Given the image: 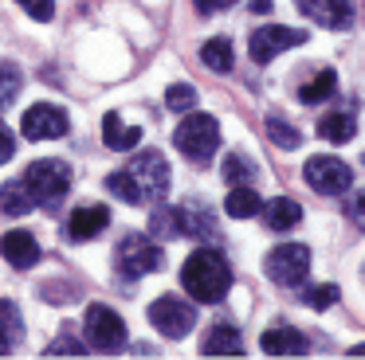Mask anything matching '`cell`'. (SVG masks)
<instances>
[{"label": "cell", "mask_w": 365, "mask_h": 360, "mask_svg": "<svg viewBox=\"0 0 365 360\" xmlns=\"http://www.w3.org/2000/svg\"><path fill=\"white\" fill-rule=\"evenodd\" d=\"M12 157H16V137H12L9 125L0 122V164H9Z\"/></svg>", "instance_id": "cell-35"}, {"label": "cell", "mask_w": 365, "mask_h": 360, "mask_svg": "<svg viewBox=\"0 0 365 360\" xmlns=\"http://www.w3.org/2000/svg\"><path fill=\"white\" fill-rule=\"evenodd\" d=\"M181 286H185V294H189L192 302L216 305V302H224V297H228V290H232V266L224 263L220 250L200 247V250H192V255L185 258Z\"/></svg>", "instance_id": "cell-1"}, {"label": "cell", "mask_w": 365, "mask_h": 360, "mask_svg": "<svg viewBox=\"0 0 365 360\" xmlns=\"http://www.w3.org/2000/svg\"><path fill=\"white\" fill-rule=\"evenodd\" d=\"M267 137L275 141L279 149H299V145H302V133L294 129L291 122H283V117H275V114L267 117Z\"/></svg>", "instance_id": "cell-26"}, {"label": "cell", "mask_w": 365, "mask_h": 360, "mask_svg": "<svg viewBox=\"0 0 365 360\" xmlns=\"http://www.w3.org/2000/svg\"><path fill=\"white\" fill-rule=\"evenodd\" d=\"M307 43V31L299 28H287V23H267V28L252 31V39H247V55H252V63H271L275 55L291 51V47Z\"/></svg>", "instance_id": "cell-10"}, {"label": "cell", "mask_w": 365, "mask_h": 360, "mask_svg": "<svg viewBox=\"0 0 365 360\" xmlns=\"http://www.w3.org/2000/svg\"><path fill=\"white\" fill-rule=\"evenodd\" d=\"M12 349H16V344H12V337L4 333V329H0V356H9Z\"/></svg>", "instance_id": "cell-38"}, {"label": "cell", "mask_w": 365, "mask_h": 360, "mask_svg": "<svg viewBox=\"0 0 365 360\" xmlns=\"http://www.w3.org/2000/svg\"><path fill=\"white\" fill-rule=\"evenodd\" d=\"M114 263H118L122 278H142V274L161 270V266H165V255H161V247L150 235L130 231V235H122L118 250H114Z\"/></svg>", "instance_id": "cell-4"}, {"label": "cell", "mask_w": 365, "mask_h": 360, "mask_svg": "<svg viewBox=\"0 0 365 360\" xmlns=\"http://www.w3.org/2000/svg\"><path fill=\"white\" fill-rule=\"evenodd\" d=\"M302 16L318 23V28H330V31H341L354 23V4L349 0H294Z\"/></svg>", "instance_id": "cell-12"}, {"label": "cell", "mask_w": 365, "mask_h": 360, "mask_svg": "<svg viewBox=\"0 0 365 360\" xmlns=\"http://www.w3.org/2000/svg\"><path fill=\"white\" fill-rule=\"evenodd\" d=\"M263 219H267L271 231H291V227H299L302 208L294 200H287V196H275V200L267 203V211H263Z\"/></svg>", "instance_id": "cell-22"}, {"label": "cell", "mask_w": 365, "mask_h": 360, "mask_svg": "<svg viewBox=\"0 0 365 360\" xmlns=\"http://www.w3.org/2000/svg\"><path fill=\"white\" fill-rule=\"evenodd\" d=\"M271 8V0H252V12H267Z\"/></svg>", "instance_id": "cell-39"}, {"label": "cell", "mask_w": 365, "mask_h": 360, "mask_svg": "<svg viewBox=\"0 0 365 360\" xmlns=\"http://www.w3.org/2000/svg\"><path fill=\"white\" fill-rule=\"evenodd\" d=\"M103 227H110V208H106V203H87V208H79L71 219H67V239L71 243L98 239Z\"/></svg>", "instance_id": "cell-13"}, {"label": "cell", "mask_w": 365, "mask_h": 360, "mask_svg": "<svg viewBox=\"0 0 365 360\" xmlns=\"http://www.w3.org/2000/svg\"><path fill=\"white\" fill-rule=\"evenodd\" d=\"M334 90H338V75L334 70H318V78L314 83H307L299 90V98L307 102V106H314V102H326V98H334Z\"/></svg>", "instance_id": "cell-25"}, {"label": "cell", "mask_w": 365, "mask_h": 360, "mask_svg": "<svg viewBox=\"0 0 365 360\" xmlns=\"http://www.w3.org/2000/svg\"><path fill=\"white\" fill-rule=\"evenodd\" d=\"M200 356H244V337L236 325H212L200 341Z\"/></svg>", "instance_id": "cell-17"}, {"label": "cell", "mask_w": 365, "mask_h": 360, "mask_svg": "<svg viewBox=\"0 0 365 360\" xmlns=\"http://www.w3.org/2000/svg\"><path fill=\"white\" fill-rule=\"evenodd\" d=\"M252 176H255V164L247 161V157L232 153L228 161H224V180H228L232 188H236V184H252Z\"/></svg>", "instance_id": "cell-29"}, {"label": "cell", "mask_w": 365, "mask_h": 360, "mask_svg": "<svg viewBox=\"0 0 365 360\" xmlns=\"http://www.w3.org/2000/svg\"><path fill=\"white\" fill-rule=\"evenodd\" d=\"M126 172L134 176L142 200H153V203L165 200V192H169V164H165V157H161L158 149H142V153L126 164Z\"/></svg>", "instance_id": "cell-7"}, {"label": "cell", "mask_w": 365, "mask_h": 360, "mask_svg": "<svg viewBox=\"0 0 365 360\" xmlns=\"http://www.w3.org/2000/svg\"><path fill=\"white\" fill-rule=\"evenodd\" d=\"M0 329L12 337V344L24 341V321H20V313H16V305H12V302H0Z\"/></svg>", "instance_id": "cell-32"}, {"label": "cell", "mask_w": 365, "mask_h": 360, "mask_svg": "<svg viewBox=\"0 0 365 360\" xmlns=\"http://www.w3.org/2000/svg\"><path fill=\"white\" fill-rule=\"evenodd\" d=\"M20 86H24V75H20V67L12 59H0V110H9L12 102H16Z\"/></svg>", "instance_id": "cell-24"}, {"label": "cell", "mask_w": 365, "mask_h": 360, "mask_svg": "<svg viewBox=\"0 0 365 360\" xmlns=\"http://www.w3.org/2000/svg\"><path fill=\"white\" fill-rule=\"evenodd\" d=\"M302 176H307V184L314 188L318 196H341L349 192V184H354V169H349L341 157H310L307 164H302Z\"/></svg>", "instance_id": "cell-8"}, {"label": "cell", "mask_w": 365, "mask_h": 360, "mask_svg": "<svg viewBox=\"0 0 365 360\" xmlns=\"http://www.w3.org/2000/svg\"><path fill=\"white\" fill-rule=\"evenodd\" d=\"M259 349L267 352V356H307V337L294 325H283V321H279V325L263 329Z\"/></svg>", "instance_id": "cell-14"}, {"label": "cell", "mask_w": 365, "mask_h": 360, "mask_svg": "<svg viewBox=\"0 0 365 360\" xmlns=\"http://www.w3.org/2000/svg\"><path fill=\"white\" fill-rule=\"evenodd\" d=\"M24 184L32 188L36 208L56 211L59 203H63V196L71 192V169H67L63 161H36V164H28Z\"/></svg>", "instance_id": "cell-2"}, {"label": "cell", "mask_w": 365, "mask_h": 360, "mask_svg": "<svg viewBox=\"0 0 365 360\" xmlns=\"http://www.w3.org/2000/svg\"><path fill=\"white\" fill-rule=\"evenodd\" d=\"M150 321L161 337L181 341V337H189L192 325H197V309H192L189 302H181V294H161L158 302L150 305Z\"/></svg>", "instance_id": "cell-6"}, {"label": "cell", "mask_w": 365, "mask_h": 360, "mask_svg": "<svg viewBox=\"0 0 365 360\" xmlns=\"http://www.w3.org/2000/svg\"><path fill=\"white\" fill-rule=\"evenodd\" d=\"M36 208L32 200V188L24 180H9V184H0V211L4 216H28Z\"/></svg>", "instance_id": "cell-20"}, {"label": "cell", "mask_w": 365, "mask_h": 360, "mask_svg": "<svg viewBox=\"0 0 365 360\" xmlns=\"http://www.w3.org/2000/svg\"><path fill=\"white\" fill-rule=\"evenodd\" d=\"M173 141L189 161H212V153L220 149V125L212 114L189 110V117H181V125L173 129Z\"/></svg>", "instance_id": "cell-3"}, {"label": "cell", "mask_w": 365, "mask_h": 360, "mask_svg": "<svg viewBox=\"0 0 365 360\" xmlns=\"http://www.w3.org/2000/svg\"><path fill=\"white\" fill-rule=\"evenodd\" d=\"M200 59H205L208 70H216V75H228L232 63H236V55H232V39H228V36L208 39V43L200 47Z\"/></svg>", "instance_id": "cell-23"}, {"label": "cell", "mask_w": 365, "mask_h": 360, "mask_svg": "<svg viewBox=\"0 0 365 360\" xmlns=\"http://www.w3.org/2000/svg\"><path fill=\"white\" fill-rule=\"evenodd\" d=\"M302 302H307L310 309H330V305L338 302V286H334V282H322V286H307V290H302Z\"/></svg>", "instance_id": "cell-30"}, {"label": "cell", "mask_w": 365, "mask_h": 360, "mask_svg": "<svg viewBox=\"0 0 365 360\" xmlns=\"http://www.w3.org/2000/svg\"><path fill=\"white\" fill-rule=\"evenodd\" d=\"M361 164H365V153H361Z\"/></svg>", "instance_id": "cell-41"}, {"label": "cell", "mask_w": 365, "mask_h": 360, "mask_svg": "<svg viewBox=\"0 0 365 360\" xmlns=\"http://www.w3.org/2000/svg\"><path fill=\"white\" fill-rule=\"evenodd\" d=\"M43 356H87V344L75 341V337H56Z\"/></svg>", "instance_id": "cell-33"}, {"label": "cell", "mask_w": 365, "mask_h": 360, "mask_svg": "<svg viewBox=\"0 0 365 360\" xmlns=\"http://www.w3.org/2000/svg\"><path fill=\"white\" fill-rule=\"evenodd\" d=\"M263 270H267V278L279 282V286H302L307 274H310V250L302 247V243H283V247H275L267 255Z\"/></svg>", "instance_id": "cell-9"}, {"label": "cell", "mask_w": 365, "mask_h": 360, "mask_svg": "<svg viewBox=\"0 0 365 360\" xmlns=\"http://www.w3.org/2000/svg\"><path fill=\"white\" fill-rule=\"evenodd\" d=\"M165 106L169 110H177V114H181V110H192L197 106V86H189V83H173L165 90Z\"/></svg>", "instance_id": "cell-31"}, {"label": "cell", "mask_w": 365, "mask_h": 360, "mask_svg": "<svg viewBox=\"0 0 365 360\" xmlns=\"http://www.w3.org/2000/svg\"><path fill=\"white\" fill-rule=\"evenodd\" d=\"M224 211H228L232 219H247V216H259L263 211V200L252 184H236L228 192V200H224Z\"/></svg>", "instance_id": "cell-21"}, {"label": "cell", "mask_w": 365, "mask_h": 360, "mask_svg": "<svg viewBox=\"0 0 365 360\" xmlns=\"http://www.w3.org/2000/svg\"><path fill=\"white\" fill-rule=\"evenodd\" d=\"M346 216L354 219V223H365V192H354L346 200Z\"/></svg>", "instance_id": "cell-36"}, {"label": "cell", "mask_w": 365, "mask_h": 360, "mask_svg": "<svg viewBox=\"0 0 365 360\" xmlns=\"http://www.w3.org/2000/svg\"><path fill=\"white\" fill-rule=\"evenodd\" d=\"M150 231L158 239H177L181 235V223H177V208H158L150 216Z\"/></svg>", "instance_id": "cell-28"}, {"label": "cell", "mask_w": 365, "mask_h": 360, "mask_svg": "<svg viewBox=\"0 0 365 360\" xmlns=\"http://www.w3.org/2000/svg\"><path fill=\"white\" fill-rule=\"evenodd\" d=\"M83 337L95 352H118L126 344V325L110 305H87V317H83Z\"/></svg>", "instance_id": "cell-5"}, {"label": "cell", "mask_w": 365, "mask_h": 360, "mask_svg": "<svg viewBox=\"0 0 365 360\" xmlns=\"http://www.w3.org/2000/svg\"><path fill=\"white\" fill-rule=\"evenodd\" d=\"M16 4H24V12L40 23H48L51 16H56V4H51V0H16Z\"/></svg>", "instance_id": "cell-34"}, {"label": "cell", "mask_w": 365, "mask_h": 360, "mask_svg": "<svg viewBox=\"0 0 365 360\" xmlns=\"http://www.w3.org/2000/svg\"><path fill=\"white\" fill-rule=\"evenodd\" d=\"M0 255L9 258L16 270H32V266L40 263V243H36V235H28V231H9L4 239H0Z\"/></svg>", "instance_id": "cell-16"}, {"label": "cell", "mask_w": 365, "mask_h": 360, "mask_svg": "<svg viewBox=\"0 0 365 360\" xmlns=\"http://www.w3.org/2000/svg\"><path fill=\"white\" fill-rule=\"evenodd\" d=\"M357 122H354V110H330V114L318 117V137H326L330 145H346L354 141Z\"/></svg>", "instance_id": "cell-19"}, {"label": "cell", "mask_w": 365, "mask_h": 360, "mask_svg": "<svg viewBox=\"0 0 365 360\" xmlns=\"http://www.w3.org/2000/svg\"><path fill=\"white\" fill-rule=\"evenodd\" d=\"M236 0H197L200 12H224V8H232Z\"/></svg>", "instance_id": "cell-37"}, {"label": "cell", "mask_w": 365, "mask_h": 360, "mask_svg": "<svg viewBox=\"0 0 365 360\" xmlns=\"http://www.w3.org/2000/svg\"><path fill=\"white\" fill-rule=\"evenodd\" d=\"M346 356H365V344H354V349H349Z\"/></svg>", "instance_id": "cell-40"}, {"label": "cell", "mask_w": 365, "mask_h": 360, "mask_svg": "<svg viewBox=\"0 0 365 360\" xmlns=\"http://www.w3.org/2000/svg\"><path fill=\"white\" fill-rule=\"evenodd\" d=\"M177 223H181V235H189V239H216V216L200 200L177 203Z\"/></svg>", "instance_id": "cell-15"}, {"label": "cell", "mask_w": 365, "mask_h": 360, "mask_svg": "<svg viewBox=\"0 0 365 360\" xmlns=\"http://www.w3.org/2000/svg\"><path fill=\"white\" fill-rule=\"evenodd\" d=\"M103 141H106V149H114V153H130V149L142 145V129H138V125H126L110 110V114L103 117Z\"/></svg>", "instance_id": "cell-18"}, {"label": "cell", "mask_w": 365, "mask_h": 360, "mask_svg": "<svg viewBox=\"0 0 365 360\" xmlns=\"http://www.w3.org/2000/svg\"><path fill=\"white\" fill-rule=\"evenodd\" d=\"M71 122L59 106L51 102H36L32 110H24V137L28 141H56V137H67Z\"/></svg>", "instance_id": "cell-11"}, {"label": "cell", "mask_w": 365, "mask_h": 360, "mask_svg": "<svg viewBox=\"0 0 365 360\" xmlns=\"http://www.w3.org/2000/svg\"><path fill=\"white\" fill-rule=\"evenodd\" d=\"M106 188H110V192L118 196L122 203H145V200H142V192H138V184H134V176H130L126 169L110 172V176H106Z\"/></svg>", "instance_id": "cell-27"}]
</instances>
